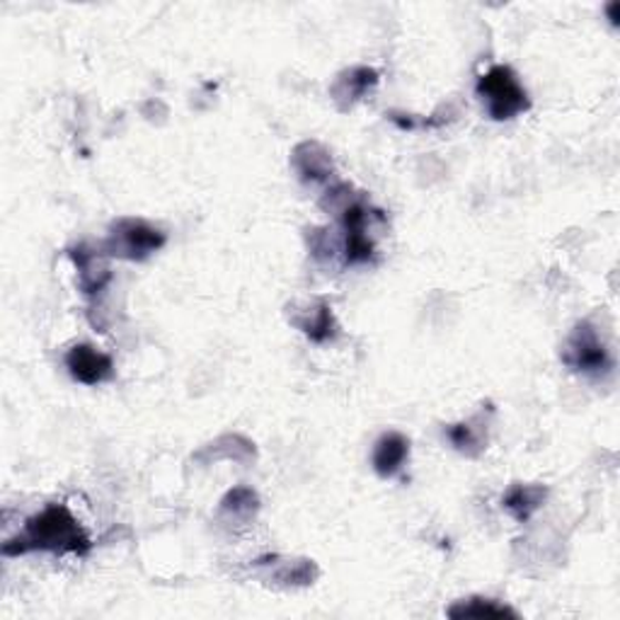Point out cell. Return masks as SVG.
Here are the masks:
<instances>
[{
    "label": "cell",
    "mask_w": 620,
    "mask_h": 620,
    "mask_svg": "<svg viewBox=\"0 0 620 620\" xmlns=\"http://www.w3.org/2000/svg\"><path fill=\"white\" fill-rule=\"evenodd\" d=\"M92 548L88 533L65 505H49L24 521V529L3 546V556H28V552H73L88 556Z\"/></svg>",
    "instance_id": "6da1fadb"
},
{
    "label": "cell",
    "mask_w": 620,
    "mask_h": 620,
    "mask_svg": "<svg viewBox=\"0 0 620 620\" xmlns=\"http://www.w3.org/2000/svg\"><path fill=\"white\" fill-rule=\"evenodd\" d=\"M342 235H339V247H342V260L347 267L354 265H366L376 255V237L378 231L386 226V214L380 209L372 206L364 194H356L354 200L342 209Z\"/></svg>",
    "instance_id": "7a4b0ae2"
},
{
    "label": "cell",
    "mask_w": 620,
    "mask_h": 620,
    "mask_svg": "<svg viewBox=\"0 0 620 620\" xmlns=\"http://www.w3.org/2000/svg\"><path fill=\"white\" fill-rule=\"evenodd\" d=\"M475 92H478L487 116L495 122H509V119L531 110L529 92H526L511 65H492L490 71L478 78Z\"/></svg>",
    "instance_id": "3957f363"
},
{
    "label": "cell",
    "mask_w": 620,
    "mask_h": 620,
    "mask_svg": "<svg viewBox=\"0 0 620 620\" xmlns=\"http://www.w3.org/2000/svg\"><path fill=\"white\" fill-rule=\"evenodd\" d=\"M167 235L143 218H116L110 233L100 243V250L110 260L146 262L157 250H163Z\"/></svg>",
    "instance_id": "277c9868"
},
{
    "label": "cell",
    "mask_w": 620,
    "mask_h": 620,
    "mask_svg": "<svg viewBox=\"0 0 620 620\" xmlns=\"http://www.w3.org/2000/svg\"><path fill=\"white\" fill-rule=\"evenodd\" d=\"M562 364L575 374L603 378L613 372V356L599 337V329L589 321L577 323L562 347Z\"/></svg>",
    "instance_id": "5b68a950"
},
{
    "label": "cell",
    "mask_w": 620,
    "mask_h": 620,
    "mask_svg": "<svg viewBox=\"0 0 620 620\" xmlns=\"http://www.w3.org/2000/svg\"><path fill=\"white\" fill-rule=\"evenodd\" d=\"M65 368L83 386H102L114 378L112 356L92 345H73L65 352Z\"/></svg>",
    "instance_id": "8992f818"
},
{
    "label": "cell",
    "mask_w": 620,
    "mask_h": 620,
    "mask_svg": "<svg viewBox=\"0 0 620 620\" xmlns=\"http://www.w3.org/2000/svg\"><path fill=\"white\" fill-rule=\"evenodd\" d=\"M69 257L78 270V286L85 296H98L102 294L108 284L112 282V270L108 265V255L98 247L88 245H75L69 250Z\"/></svg>",
    "instance_id": "52a82bcc"
},
{
    "label": "cell",
    "mask_w": 620,
    "mask_h": 620,
    "mask_svg": "<svg viewBox=\"0 0 620 620\" xmlns=\"http://www.w3.org/2000/svg\"><path fill=\"white\" fill-rule=\"evenodd\" d=\"M292 323L311 342H315V345H327V342H335L339 335V325L335 321L333 306H329L325 298L303 303V306H294Z\"/></svg>",
    "instance_id": "ba28073f"
},
{
    "label": "cell",
    "mask_w": 620,
    "mask_h": 620,
    "mask_svg": "<svg viewBox=\"0 0 620 620\" xmlns=\"http://www.w3.org/2000/svg\"><path fill=\"white\" fill-rule=\"evenodd\" d=\"M378 81L380 78L376 69L352 65V69L342 71L333 81V85H329V98H333L339 112H349L378 85Z\"/></svg>",
    "instance_id": "9c48e42d"
},
{
    "label": "cell",
    "mask_w": 620,
    "mask_h": 620,
    "mask_svg": "<svg viewBox=\"0 0 620 620\" xmlns=\"http://www.w3.org/2000/svg\"><path fill=\"white\" fill-rule=\"evenodd\" d=\"M492 407L487 405V410L475 413L470 419L456 421L444 429L448 444H451L458 454L466 458H478L487 448V431H490Z\"/></svg>",
    "instance_id": "30bf717a"
},
{
    "label": "cell",
    "mask_w": 620,
    "mask_h": 620,
    "mask_svg": "<svg viewBox=\"0 0 620 620\" xmlns=\"http://www.w3.org/2000/svg\"><path fill=\"white\" fill-rule=\"evenodd\" d=\"M292 167L303 184H325L335 175L333 155L318 141H303L292 153Z\"/></svg>",
    "instance_id": "8fae6325"
},
{
    "label": "cell",
    "mask_w": 620,
    "mask_h": 620,
    "mask_svg": "<svg viewBox=\"0 0 620 620\" xmlns=\"http://www.w3.org/2000/svg\"><path fill=\"white\" fill-rule=\"evenodd\" d=\"M407 458H410V439L400 431H386L374 444L372 466L378 478L390 480L405 468Z\"/></svg>",
    "instance_id": "7c38bea8"
},
{
    "label": "cell",
    "mask_w": 620,
    "mask_h": 620,
    "mask_svg": "<svg viewBox=\"0 0 620 620\" xmlns=\"http://www.w3.org/2000/svg\"><path fill=\"white\" fill-rule=\"evenodd\" d=\"M546 499H548V487H543V485H524V482H517V485H511L509 490L505 492V497H502V507H505L519 524H526L540 507L546 505Z\"/></svg>",
    "instance_id": "4fadbf2b"
},
{
    "label": "cell",
    "mask_w": 620,
    "mask_h": 620,
    "mask_svg": "<svg viewBox=\"0 0 620 620\" xmlns=\"http://www.w3.org/2000/svg\"><path fill=\"white\" fill-rule=\"evenodd\" d=\"M260 511V497L250 487H233V490L221 499V517H226L228 521L235 524H247L250 519H255V514Z\"/></svg>",
    "instance_id": "5bb4252c"
},
{
    "label": "cell",
    "mask_w": 620,
    "mask_h": 620,
    "mask_svg": "<svg viewBox=\"0 0 620 620\" xmlns=\"http://www.w3.org/2000/svg\"><path fill=\"white\" fill-rule=\"evenodd\" d=\"M272 562V579L282 582L286 587H306L313 585V579L318 577V567L313 560H284L276 562V558H270Z\"/></svg>",
    "instance_id": "9a60e30c"
},
{
    "label": "cell",
    "mask_w": 620,
    "mask_h": 620,
    "mask_svg": "<svg viewBox=\"0 0 620 620\" xmlns=\"http://www.w3.org/2000/svg\"><path fill=\"white\" fill-rule=\"evenodd\" d=\"M446 613L451 618H517V611H511L509 606L482 597L458 601Z\"/></svg>",
    "instance_id": "2e32d148"
}]
</instances>
